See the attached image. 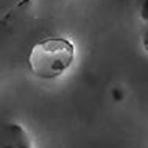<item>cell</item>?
<instances>
[{"instance_id": "obj_1", "label": "cell", "mask_w": 148, "mask_h": 148, "mask_svg": "<svg viewBox=\"0 0 148 148\" xmlns=\"http://www.w3.org/2000/svg\"><path fill=\"white\" fill-rule=\"evenodd\" d=\"M75 59V45L66 38L47 39L33 45L28 62L33 73L39 78H56L72 66Z\"/></svg>"}, {"instance_id": "obj_2", "label": "cell", "mask_w": 148, "mask_h": 148, "mask_svg": "<svg viewBox=\"0 0 148 148\" xmlns=\"http://www.w3.org/2000/svg\"><path fill=\"white\" fill-rule=\"evenodd\" d=\"M2 148H33V140L22 125L10 123L3 126Z\"/></svg>"}]
</instances>
